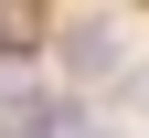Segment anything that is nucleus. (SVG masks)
I'll use <instances>...</instances> for the list:
<instances>
[{
	"instance_id": "obj_2",
	"label": "nucleus",
	"mask_w": 149,
	"mask_h": 138,
	"mask_svg": "<svg viewBox=\"0 0 149 138\" xmlns=\"http://www.w3.org/2000/svg\"><path fill=\"white\" fill-rule=\"evenodd\" d=\"M22 43H43V0H0V53H22Z\"/></svg>"
},
{
	"instance_id": "obj_3",
	"label": "nucleus",
	"mask_w": 149,
	"mask_h": 138,
	"mask_svg": "<svg viewBox=\"0 0 149 138\" xmlns=\"http://www.w3.org/2000/svg\"><path fill=\"white\" fill-rule=\"evenodd\" d=\"M128 106H149V64H139V74H128Z\"/></svg>"
},
{
	"instance_id": "obj_1",
	"label": "nucleus",
	"mask_w": 149,
	"mask_h": 138,
	"mask_svg": "<svg viewBox=\"0 0 149 138\" xmlns=\"http://www.w3.org/2000/svg\"><path fill=\"white\" fill-rule=\"evenodd\" d=\"M64 64L85 74V85H96V74H128V32H117V21H74V32H64Z\"/></svg>"
}]
</instances>
